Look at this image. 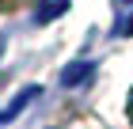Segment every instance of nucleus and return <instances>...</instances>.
Wrapping results in <instances>:
<instances>
[{"instance_id": "obj_1", "label": "nucleus", "mask_w": 133, "mask_h": 129, "mask_svg": "<svg viewBox=\"0 0 133 129\" xmlns=\"http://www.w3.org/2000/svg\"><path fill=\"white\" fill-rule=\"evenodd\" d=\"M38 95H42V87H34V84H31V87H23L19 95H15V99L8 103V106L0 110V125H8L11 118H19L23 110H27V103H34V99H38Z\"/></svg>"}, {"instance_id": "obj_2", "label": "nucleus", "mask_w": 133, "mask_h": 129, "mask_svg": "<svg viewBox=\"0 0 133 129\" xmlns=\"http://www.w3.org/2000/svg\"><path fill=\"white\" fill-rule=\"evenodd\" d=\"M91 72H95V65H91V61H72L69 69L61 72V84H65V87H76V84H84Z\"/></svg>"}, {"instance_id": "obj_3", "label": "nucleus", "mask_w": 133, "mask_h": 129, "mask_svg": "<svg viewBox=\"0 0 133 129\" xmlns=\"http://www.w3.org/2000/svg\"><path fill=\"white\" fill-rule=\"evenodd\" d=\"M125 114H129V125H133V91H129V106H125Z\"/></svg>"}, {"instance_id": "obj_4", "label": "nucleus", "mask_w": 133, "mask_h": 129, "mask_svg": "<svg viewBox=\"0 0 133 129\" xmlns=\"http://www.w3.org/2000/svg\"><path fill=\"white\" fill-rule=\"evenodd\" d=\"M125 30H129V34H133V19H129V23H125Z\"/></svg>"}]
</instances>
